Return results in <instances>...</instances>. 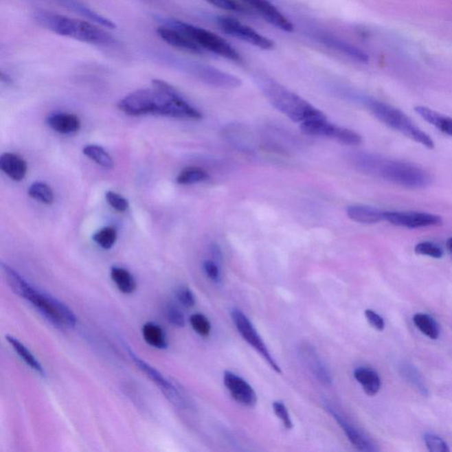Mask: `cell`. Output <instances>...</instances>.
Here are the masks:
<instances>
[{
    "label": "cell",
    "mask_w": 452,
    "mask_h": 452,
    "mask_svg": "<svg viewBox=\"0 0 452 452\" xmlns=\"http://www.w3.org/2000/svg\"><path fill=\"white\" fill-rule=\"evenodd\" d=\"M355 165L361 172L376 175L391 183L407 188H424L431 183V176L422 167L402 161L383 159L376 155L360 154Z\"/></svg>",
    "instance_id": "cell-1"
},
{
    "label": "cell",
    "mask_w": 452,
    "mask_h": 452,
    "mask_svg": "<svg viewBox=\"0 0 452 452\" xmlns=\"http://www.w3.org/2000/svg\"><path fill=\"white\" fill-rule=\"evenodd\" d=\"M34 17L40 26L58 35L91 45L106 46L115 43V39L109 33L88 21L76 20L48 11L36 12Z\"/></svg>",
    "instance_id": "cell-2"
},
{
    "label": "cell",
    "mask_w": 452,
    "mask_h": 452,
    "mask_svg": "<svg viewBox=\"0 0 452 452\" xmlns=\"http://www.w3.org/2000/svg\"><path fill=\"white\" fill-rule=\"evenodd\" d=\"M179 93L162 80H153L152 88L141 89L126 95L117 103V109L129 116L147 114L163 116L167 104Z\"/></svg>",
    "instance_id": "cell-3"
},
{
    "label": "cell",
    "mask_w": 452,
    "mask_h": 452,
    "mask_svg": "<svg viewBox=\"0 0 452 452\" xmlns=\"http://www.w3.org/2000/svg\"><path fill=\"white\" fill-rule=\"evenodd\" d=\"M262 87L266 98L275 109L281 111L294 122L302 123L308 120L325 117L323 113L315 109L304 99L277 82L264 80Z\"/></svg>",
    "instance_id": "cell-4"
},
{
    "label": "cell",
    "mask_w": 452,
    "mask_h": 452,
    "mask_svg": "<svg viewBox=\"0 0 452 452\" xmlns=\"http://www.w3.org/2000/svg\"><path fill=\"white\" fill-rule=\"evenodd\" d=\"M366 104L373 115L385 124L389 128L396 130L402 135L407 136L422 146L430 148H435V142L429 135L416 125V123L408 117L403 111L383 103V102L368 99Z\"/></svg>",
    "instance_id": "cell-5"
},
{
    "label": "cell",
    "mask_w": 452,
    "mask_h": 452,
    "mask_svg": "<svg viewBox=\"0 0 452 452\" xmlns=\"http://www.w3.org/2000/svg\"><path fill=\"white\" fill-rule=\"evenodd\" d=\"M167 25L181 30V32L190 36L203 51L205 49V51L213 52V54L221 56V57L227 58L229 60L235 62L242 60L236 49L229 45L224 38L216 35L212 31L177 20L169 21Z\"/></svg>",
    "instance_id": "cell-6"
},
{
    "label": "cell",
    "mask_w": 452,
    "mask_h": 452,
    "mask_svg": "<svg viewBox=\"0 0 452 452\" xmlns=\"http://www.w3.org/2000/svg\"><path fill=\"white\" fill-rule=\"evenodd\" d=\"M21 297L32 303L52 323L58 326L73 327L76 325V317L71 309L60 300L39 292L30 284Z\"/></svg>",
    "instance_id": "cell-7"
},
{
    "label": "cell",
    "mask_w": 452,
    "mask_h": 452,
    "mask_svg": "<svg viewBox=\"0 0 452 452\" xmlns=\"http://www.w3.org/2000/svg\"><path fill=\"white\" fill-rule=\"evenodd\" d=\"M231 319L238 330V333L240 334V336L242 337L253 348H255L256 351L262 355V357L267 361L269 367H271L275 372L281 374V368L278 366L277 362L274 360V358L272 357L267 346H266L265 343L263 342L261 336L257 332L255 326L251 323L247 315L243 314L242 312L238 310V309H235V310L231 312Z\"/></svg>",
    "instance_id": "cell-8"
},
{
    "label": "cell",
    "mask_w": 452,
    "mask_h": 452,
    "mask_svg": "<svg viewBox=\"0 0 452 452\" xmlns=\"http://www.w3.org/2000/svg\"><path fill=\"white\" fill-rule=\"evenodd\" d=\"M219 27L226 34H229L242 41L250 43L256 47L262 49H271L274 48L275 43L271 39L263 36L256 32L252 27L240 23L237 20L228 17H219L216 21Z\"/></svg>",
    "instance_id": "cell-9"
},
{
    "label": "cell",
    "mask_w": 452,
    "mask_h": 452,
    "mask_svg": "<svg viewBox=\"0 0 452 452\" xmlns=\"http://www.w3.org/2000/svg\"><path fill=\"white\" fill-rule=\"evenodd\" d=\"M181 65L188 73L193 74L196 78L208 83V84L225 89L238 88L241 85V80L238 77L223 72L215 67L202 64L190 63V62L188 63L184 62Z\"/></svg>",
    "instance_id": "cell-10"
},
{
    "label": "cell",
    "mask_w": 452,
    "mask_h": 452,
    "mask_svg": "<svg viewBox=\"0 0 452 452\" xmlns=\"http://www.w3.org/2000/svg\"><path fill=\"white\" fill-rule=\"evenodd\" d=\"M383 218L389 224L409 229L425 228L442 225L438 215L417 212H383Z\"/></svg>",
    "instance_id": "cell-11"
},
{
    "label": "cell",
    "mask_w": 452,
    "mask_h": 452,
    "mask_svg": "<svg viewBox=\"0 0 452 452\" xmlns=\"http://www.w3.org/2000/svg\"><path fill=\"white\" fill-rule=\"evenodd\" d=\"M224 383L235 401L245 407H255L257 403L256 393L247 381L236 374L225 371Z\"/></svg>",
    "instance_id": "cell-12"
},
{
    "label": "cell",
    "mask_w": 452,
    "mask_h": 452,
    "mask_svg": "<svg viewBox=\"0 0 452 452\" xmlns=\"http://www.w3.org/2000/svg\"><path fill=\"white\" fill-rule=\"evenodd\" d=\"M245 5L252 8L253 11L262 16L269 23L273 25L278 29L287 32L293 31V25L291 21L284 16L283 14L274 5L268 0H241Z\"/></svg>",
    "instance_id": "cell-13"
},
{
    "label": "cell",
    "mask_w": 452,
    "mask_h": 452,
    "mask_svg": "<svg viewBox=\"0 0 452 452\" xmlns=\"http://www.w3.org/2000/svg\"><path fill=\"white\" fill-rule=\"evenodd\" d=\"M299 354L306 368L310 370L313 376H315L319 382L324 385H330L332 383V376L329 368L321 360L320 355L313 346L309 343L300 346Z\"/></svg>",
    "instance_id": "cell-14"
},
{
    "label": "cell",
    "mask_w": 452,
    "mask_h": 452,
    "mask_svg": "<svg viewBox=\"0 0 452 452\" xmlns=\"http://www.w3.org/2000/svg\"><path fill=\"white\" fill-rule=\"evenodd\" d=\"M157 34L163 41L168 43L172 47L183 49V51L191 52V54H203V49L194 43L193 40L188 36L181 30L175 27L168 26L159 27L157 30Z\"/></svg>",
    "instance_id": "cell-15"
},
{
    "label": "cell",
    "mask_w": 452,
    "mask_h": 452,
    "mask_svg": "<svg viewBox=\"0 0 452 452\" xmlns=\"http://www.w3.org/2000/svg\"><path fill=\"white\" fill-rule=\"evenodd\" d=\"M326 409L329 411L331 416H333L336 422L339 423V425L341 427L346 436H348V440L351 442V444L354 445L357 450L365 452L377 451V449L374 447L373 442H371L370 439L363 434V433L360 431L358 429H356L354 425H352L348 420H346L341 414L337 413L335 409H333V408H331L330 407H327Z\"/></svg>",
    "instance_id": "cell-16"
},
{
    "label": "cell",
    "mask_w": 452,
    "mask_h": 452,
    "mask_svg": "<svg viewBox=\"0 0 452 452\" xmlns=\"http://www.w3.org/2000/svg\"><path fill=\"white\" fill-rule=\"evenodd\" d=\"M128 352L130 357H131L133 361L135 362L136 366L140 368L142 372L146 374V376L150 377V378L161 389H162L163 392L166 395V397H168L172 401L178 402V404H179L181 398L175 387L173 386L171 383H169L168 381H167L165 377L159 372V371L155 370V368L151 367L150 365H148L146 362L137 357L131 350L128 349Z\"/></svg>",
    "instance_id": "cell-17"
},
{
    "label": "cell",
    "mask_w": 452,
    "mask_h": 452,
    "mask_svg": "<svg viewBox=\"0 0 452 452\" xmlns=\"http://www.w3.org/2000/svg\"><path fill=\"white\" fill-rule=\"evenodd\" d=\"M0 169L14 181H21L27 172L26 161L12 153H5L0 157Z\"/></svg>",
    "instance_id": "cell-18"
},
{
    "label": "cell",
    "mask_w": 452,
    "mask_h": 452,
    "mask_svg": "<svg viewBox=\"0 0 452 452\" xmlns=\"http://www.w3.org/2000/svg\"><path fill=\"white\" fill-rule=\"evenodd\" d=\"M49 128L61 135L76 134L80 129V120L74 114L57 113L47 120Z\"/></svg>",
    "instance_id": "cell-19"
},
{
    "label": "cell",
    "mask_w": 452,
    "mask_h": 452,
    "mask_svg": "<svg viewBox=\"0 0 452 452\" xmlns=\"http://www.w3.org/2000/svg\"><path fill=\"white\" fill-rule=\"evenodd\" d=\"M414 110L430 125L434 126L444 134L452 137V117L445 116L426 106H416Z\"/></svg>",
    "instance_id": "cell-20"
},
{
    "label": "cell",
    "mask_w": 452,
    "mask_h": 452,
    "mask_svg": "<svg viewBox=\"0 0 452 452\" xmlns=\"http://www.w3.org/2000/svg\"><path fill=\"white\" fill-rule=\"evenodd\" d=\"M348 215L352 221L361 224L372 225L385 221L382 210L370 206H350Z\"/></svg>",
    "instance_id": "cell-21"
},
{
    "label": "cell",
    "mask_w": 452,
    "mask_h": 452,
    "mask_svg": "<svg viewBox=\"0 0 452 452\" xmlns=\"http://www.w3.org/2000/svg\"><path fill=\"white\" fill-rule=\"evenodd\" d=\"M354 378L368 396H376L381 389V379L376 371L370 368H359L354 373Z\"/></svg>",
    "instance_id": "cell-22"
},
{
    "label": "cell",
    "mask_w": 452,
    "mask_h": 452,
    "mask_svg": "<svg viewBox=\"0 0 452 452\" xmlns=\"http://www.w3.org/2000/svg\"><path fill=\"white\" fill-rule=\"evenodd\" d=\"M323 136L334 139L340 144L346 145H358L362 141L361 136L352 130L340 128V126H334L329 122L325 126Z\"/></svg>",
    "instance_id": "cell-23"
},
{
    "label": "cell",
    "mask_w": 452,
    "mask_h": 452,
    "mask_svg": "<svg viewBox=\"0 0 452 452\" xmlns=\"http://www.w3.org/2000/svg\"><path fill=\"white\" fill-rule=\"evenodd\" d=\"M65 5H66L67 8L71 9V10L78 12V14L82 15L83 17L89 19V20L93 21V23L101 25V26L107 27V29H116V24L114 23L113 21L102 16L98 12L92 10V9L89 8H87V6L82 4V3L74 1V0H66V1H65Z\"/></svg>",
    "instance_id": "cell-24"
},
{
    "label": "cell",
    "mask_w": 452,
    "mask_h": 452,
    "mask_svg": "<svg viewBox=\"0 0 452 452\" xmlns=\"http://www.w3.org/2000/svg\"><path fill=\"white\" fill-rule=\"evenodd\" d=\"M142 336L145 341L153 348L165 349L168 346L165 331L156 324H144L142 327Z\"/></svg>",
    "instance_id": "cell-25"
},
{
    "label": "cell",
    "mask_w": 452,
    "mask_h": 452,
    "mask_svg": "<svg viewBox=\"0 0 452 452\" xmlns=\"http://www.w3.org/2000/svg\"><path fill=\"white\" fill-rule=\"evenodd\" d=\"M111 278L115 283L117 289L123 293L131 294L137 287L135 278L125 269L113 267L111 269Z\"/></svg>",
    "instance_id": "cell-26"
},
{
    "label": "cell",
    "mask_w": 452,
    "mask_h": 452,
    "mask_svg": "<svg viewBox=\"0 0 452 452\" xmlns=\"http://www.w3.org/2000/svg\"><path fill=\"white\" fill-rule=\"evenodd\" d=\"M323 41L329 47L337 49V52H341L342 54L348 56V58H351L352 60L361 62L368 61V56L363 52L354 47V46L349 45L348 43L330 36L324 37Z\"/></svg>",
    "instance_id": "cell-27"
},
{
    "label": "cell",
    "mask_w": 452,
    "mask_h": 452,
    "mask_svg": "<svg viewBox=\"0 0 452 452\" xmlns=\"http://www.w3.org/2000/svg\"><path fill=\"white\" fill-rule=\"evenodd\" d=\"M83 154L104 169L110 170L114 167L113 157L104 148L98 146V145H88V146L84 147Z\"/></svg>",
    "instance_id": "cell-28"
},
{
    "label": "cell",
    "mask_w": 452,
    "mask_h": 452,
    "mask_svg": "<svg viewBox=\"0 0 452 452\" xmlns=\"http://www.w3.org/2000/svg\"><path fill=\"white\" fill-rule=\"evenodd\" d=\"M6 340H8V343L12 346V348L16 351L17 354L23 359V361L27 365V366H30L32 370L36 371V372H38L39 374H45V371H43L41 364L39 363L38 361L35 358V356L31 354L23 343H21L19 340L11 336H6Z\"/></svg>",
    "instance_id": "cell-29"
},
{
    "label": "cell",
    "mask_w": 452,
    "mask_h": 452,
    "mask_svg": "<svg viewBox=\"0 0 452 452\" xmlns=\"http://www.w3.org/2000/svg\"><path fill=\"white\" fill-rule=\"evenodd\" d=\"M414 324L424 335L431 339H438L439 337V328L436 321L430 315L427 314L414 315Z\"/></svg>",
    "instance_id": "cell-30"
},
{
    "label": "cell",
    "mask_w": 452,
    "mask_h": 452,
    "mask_svg": "<svg viewBox=\"0 0 452 452\" xmlns=\"http://www.w3.org/2000/svg\"><path fill=\"white\" fill-rule=\"evenodd\" d=\"M208 179L209 174L203 169L192 166L182 170L176 181L181 185H192L200 183Z\"/></svg>",
    "instance_id": "cell-31"
},
{
    "label": "cell",
    "mask_w": 452,
    "mask_h": 452,
    "mask_svg": "<svg viewBox=\"0 0 452 452\" xmlns=\"http://www.w3.org/2000/svg\"><path fill=\"white\" fill-rule=\"evenodd\" d=\"M29 196L33 199L39 201L40 203L52 204L54 202V193L52 188L42 182H36L30 185Z\"/></svg>",
    "instance_id": "cell-32"
},
{
    "label": "cell",
    "mask_w": 452,
    "mask_h": 452,
    "mask_svg": "<svg viewBox=\"0 0 452 452\" xmlns=\"http://www.w3.org/2000/svg\"><path fill=\"white\" fill-rule=\"evenodd\" d=\"M117 234L116 229L108 226L101 229L93 235V240L104 249H111L117 241Z\"/></svg>",
    "instance_id": "cell-33"
},
{
    "label": "cell",
    "mask_w": 452,
    "mask_h": 452,
    "mask_svg": "<svg viewBox=\"0 0 452 452\" xmlns=\"http://www.w3.org/2000/svg\"><path fill=\"white\" fill-rule=\"evenodd\" d=\"M190 324L194 330L200 336L208 337L212 331V325H210L208 318L202 314L191 315Z\"/></svg>",
    "instance_id": "cell-34"
},
{
    "label": "cell",
    "mask_w": 452,
    "mask_h": 452,
    "mask_svg": "<svg viewBox=\"0 0 452 452\" xmlns=\"http://www.w3.org/2000/svg\"><path fill=\"white\" fill-rule=\"evenodd\" d=\"M414 250L418 255L429 256L436 259L441 258L444 256V251L441 247L430 241L418 243Z\"/></svg>",
    "instance_id": "cell-35"
},
{
    "label": "cell",
    "mask_w": 452,
    "mask_h": 452,
    "mask_svg": "<svg viewBox=\"0 0 452 452\" xmlns=\"http://www.w3.org/2000/svg\"><path fill=\"white\" fill-rule=\"evenodd\" d=\"M209 4L221 8L222 10L234 12H247V8L237 0H205Z\"/></svg>",
    "instance_id": "cell-36"
},
{
    "label": "cell",
    "mask_w": 452,
    "mask_h": 452,
    "mask_svg": "<svg viewBox=\"0 0 452 452\" xmlns=\"http://www.w3.org/2000/svg\"><path fill=\"white\" fill-rule=\"evenodd\" d=\"M105 199L106 202L113 210L117 212H125L129 208L128 201L120 196V194L115 193L113 191H108L105 194Z\"/></svg>",
    "instance_id": "cell-37"
},
{
    "label": "cell",
    "mask_w": 452,
    "mask_h": 452,
    "mask_svg": "<svg viewBox=\"0 0 452 452\" xmlns=\"http://www.w3.org/2000/svg\"><path fill=\"white\" fill-rule=\"evenodd\" d=\"M424 441L429 451L432 452H449V449L447 442H445L439 436L433 434H426L424 436Z\"/></svg>",
    "instance_id": "cell-38"
},
{
    "label": "cell",
    "mask_w": 452,
    "mask_h": 452,
    "mask_svg": "<svg viewBox=\"0 0 452 452\" xmlns=\"http://www.w3.org/2000/svg\"><path fill=\"white\" fill-rule=\"evenodd\" d=\"M273 411L275 416L281 420L284 428L289 430L293 429V424L292 419H291L289 411H288L283 402L275 401L273 403Z\"/></svg>",
    "instance_id": "cell-39"
},
{
    "label": "cell",
    "mask_w": 452,
    "mask_h": 452,
    "mask_svg": "<svg viewBox=\"0 0 452 452\" xmlns=\"http://www.w3.org/2000/svg\"><path fill=\"white\" fill-rule=\"evenodd\" d=\"M179 303L185 308H191L196 304V299L192 291L187 286L179 287L176 293Z\"/></svg>",
    "instance_id": "cell-40"
},
{
    "label": "cell",
    "mask_w": 452,
    "mask_h": 452,
    "mask_svg": "<svg viewBox=\"0 0 452 452\" xmlns=\"http://www.w3.org/2000/svg\"><path fill=\"white\" fill-rule=\"evenodd\" d=\"M166 317L170 324L176 327L185 326V317L182 312L175 306L169 305L166 308Z\"/></svg>",
    "instance_id": "cell-41"
},
{
    "label": "cell",
    "mask_w": 452,
    "mask_h": 452,
    "mask_svg": "<svg viewBox=\"0 0 452 452\" xmlns=\"http://www.w3.org/2000/svg\"><path fill=\"white\" fill-rule=\"evenodd\" d=\"M402 370H403V374L405 378L410 381L414 386L417 387V389H419V391L422 392L423 394H425L427 391L425 385H424L420 377L418 376L416 370L409 366L402 368Z\"/></svg>",
    "instance_id": "cell-42"
},
{
    "label": "cell",
    "mask_w": 452,
    "mask_h": 452,
    "mask_svg": "<svg viewBox=\"0 0 452 452\" xmlns=\"http://www.w3.org/2000/svg\"><path fill=\"white\" fill-rule=\"evenodd\" d=\"M365 317H366L368 324H370L374 329L378 331H383L385 330V320H383V317H380L377 313L371 310V309H367V310L365 311Z\"/></svg>",
    "instance_id": "cell-43"
},
{
    "label": "cell",
    "mask_w": 452,
    "mask_h": 452,
    "mask_svg": "<svg viewBox=\"0 0 452 452\" xmlns=\"http://www.w3.org/2000/svg\"><path fill=\"white\" fill-rule=\"evenodd\" d=\"M203 269L206 275H208V278H210L212 281L218 282L219 280H221V271H219L218 265H216L214 262H204Z\"/></svg>",
    "instance_id": "cell-44"
},
{
    "label": "cell",
    "mask_w": 452,
    "mask_h": 452,
    "mask_svg": "<svg viewBox=\"0 0 452 452\" xmlns=\"http://www.w3.org/2000/svg\"><path fill=\"white\" fill-rule=\"evenodd\" d=\"M447 249L449 253L452 256V237L449 238L447 241Z\"/></svg>",
    "instance_id": "cell-45"
},
{
    "label": "cell",
    "mask_w": 452,
    "mask_h": 452,
    "mask_svg": "<svg viewBox=\"0 0 452 452\" xmlns=\"http://www.w3.org/2000/svg\"><path fill=\"white\" fill-rule=\"evenodd\" d=\"M1 80L3 82H5V83L11 82L10 77L6 76V74H5L4 73H1Z\"/></svg>",
    "instance_id": "cell-46"
}]
</instances>
